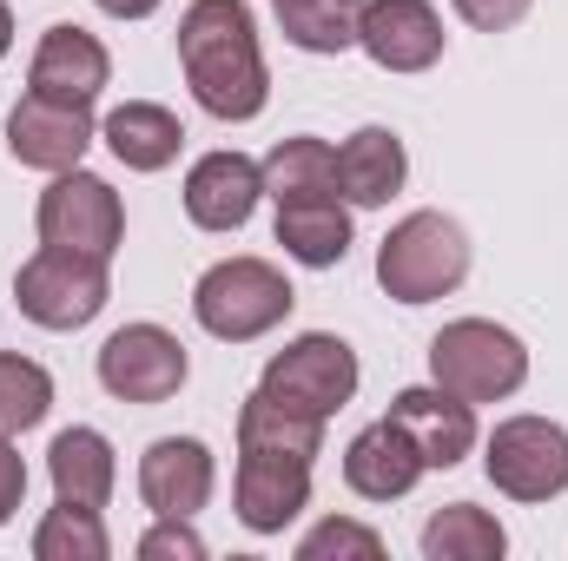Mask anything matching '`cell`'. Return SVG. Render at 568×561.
I'll list each match as a JSON object with an SVG mask.
<instances>
[{"label": "cell", "mask_w": 568, "mask_h": 561, "mask_svg": "<svg viewBox=\"0 0 568 561\" xmlns=\"http://www.w3.org/2000/svg\"><path fill=\"white\" fill-rule=\"evenodd\" d=\"M390 422L410 429V442L424 449L429 469H456L476 449V404H463L456 390H397L390 397Z\"/></svg>", "instance_id": "cell-17"}, {"label": "cell", "mask_w": 568, "mask_h": 561, "mask_svg": "<svg viewBox=\"0 0 568 561\" xmlns=\"http://www.w3.org/2000/svg\"><path fill=\"white\" fill-rule=\"evenodd\" d=\"M265 192L291 205V198H337V152L324 140H278L265 152Z\"/></svg>", "instance_id": "cell-23"}, {"label": "cell", "mask_w": 568, "mask_h": 561, "mask_svg": "<svg viewBox=\"0 0 568 561\" xmlns=\"http://www.w3.org/2000/svg\"><path fill=\"white\" fill-rule=\"evenodd\" d=\"M219 462L199 436H159L140 456V496L152 516H199L212 502Z\"/></svg>", "instance_id": "cell-14"}, {"label": "cell", "mask_w": 568, "mask_h": 561, "mask_svg": "<svg viewBox=\"0 0 568 561\" xmlns=\"http://www.w3.org/2000/svg\"><path fill=\"white\" fill-rule=\"evenodd\" d=\"M100 384L120 404H172L185 384V344L165 324H126L100 344Z\"/></svg>", "instance_id": "cell-9"}, {"label": "cell", "mask_w": 568, "mask_h": 561, "mask_svg": "<svg viewBox=\"0 0 568 561\" xmlns=\"http://www.w3.org/2000/svg\"><path fill=\"white\" fill-rule=\"evenodd\" d=\"M265 198V172L245 152H205L185 172V218L199 232H239Z\"/></svg>", "instance_id": "cell-13"}, {"label": "cell", "mask_w": 568, "mask_h": 561, "mask_svg": "<svg viewBox=\"0 0 568 561\" xmlns=\"http://www.w3.org/2000/svg\"><path fill=\"white\" fill-rule=\"evenodd\" d=\"M291 304H297L291 278L278 265H265V258H225V265H212L192 284V317L219 344H252V337L278 330L291 317Z\"/></svg>", "instance_id": "cell-4"}, {"label": "cell", "mask_w": 568, "mask_h": 561, "mask_svg": "<svg viewBox=\"0 0 568 561\" xmlns=\"http://www.w3.org/2000/svg\"><path fill=\"white\" fill-rule=\"evenodd\" d=\"M20 496H27V462H20V449H13V442L0 436V529L13 522Z\"/></svg>", "instance_id": "cell-31"}, {"label": "cell", "mask_w": 568, "mask_h": 561, "mask_svg": "<svg viewBox=\"0 0 568 561\" xmlns=\"http://www.w3.org/2000/svg\"><path fill=\"white\" fill-rule=\"evenodd\" d=\"M140 555L145 561H199L205 555V542H199V529H192V516H159V529L140 542Z\"/></svg>", "instance_id": "cell-29"}, {"label": "cell", "mask_w": 568, "mask_h": 561, "mask_svg": "<svg viewBox=\"0 0 568 561\" xmlns=\"http://www.w3.org/2000/svg\"><path fill=\"white\" fill-rule=\"evenodd\" d=\"M106 529H100V509H47V522L33 529V555L40 561H106Z\"/></svg>", "instance_id": "cell-27"}, {"label": "cell", "mask_w": 568, "mask_h": 561, "mask_svg": "<svg viewBox=\"0 0 568 561\" xmlns=\"http://www.w3.org/2000/svg\"><path fill=\"white\" fill-rule=\"evenodd\" d=\"M284 40L304 47V53H344L357 47V20H364V0H272Z\"/></svg>", "instance_id": "cell-25"}, {"label": "cell", "mask_w": 568, "mask_h": 561, "mask_svg": "<svg viewBox=\"0 0 568 561\" xmlns=\"http://www.w3.org/2000/svg\"><path fill=\"white\" fill-rule=\"evenodd\" d=\"M40 245H67V252H87V258H113L120 238H126V205L106 178L93 172H53V185L40 192Z\"/></svg>", "instance_id": "cell-7"}, {"label": "cell", "mask_w": 568, "mask_h": 561, "mask_svg": "<svg viewBox=\"0 0 568 561\" xmlns=\"http://www.w3.org/2000/svg\"><path fill=\"white\" fill-rule=\"evenodd\" d=\"M47 410H53V377L33 357L0 350V436H20V429L47 422Z\"/></svg>", "instance_id": "cell-26"}, {"label": "cell", "mask_w": 568, "mask_h": 561, "mask_svg": "<svg viewBox=\"0 0 568 561\" xmlns=\"http://www.w3.org/2000/svg\"><path fill=\"white\" fill-rule=\"evenodd\" d=\"M304 502H311V462L239 449V522L252 536H278L284 522H297Z\"/></svg>", "instance_id": "cell-16"}, {"label": "cell", "mask_w": 568, "mask_h": 561, "mask_svg": "<svg viewBox=\"0 0 568 561\" xmlns=\"http://www.w3.org/2000/svg\"><path fill=\"white\" fill-rule=\"evenodd\" d=\"M93 7H100V13H113V20H145L159 0H93Z\"/></svg>", "instance_id": "cell-32"}, {"label": "cell", "mask_w": 568, "mask_h": 561, "mask_svg": "<svg viewBox=\"0 0 568 561\" xmlns=\"http://www.w3.org/2000/svg\"><path fill=\"white\" fill-rule=\"evenodd\" d=\"M476 33H503V27H516L523 13H529V0H449Z\"/></svg>", "instance_id": "cell-30"}, {"label": "cell", "mask_w": 568, "mask_h": 561, "mask_svg": "<svg viewBox=\"0 0 568 561\" xmlns=\"http://www.w3.org/2000/svg\"><path fill=\"white\" fill-rule=\"evenodd\" d=\"M47 476H53V496L60 502L106 509L113 502V482H120V462H113V442L100 429H60L53 449H47Z\"/></svg>", "instance_id": "cell-18"}, {"label": "cell", "mask_w": 568, "mask_h": 561, "mask_svg": "<svg viewBox=\"0 0 568 561\" xmlns=\"http://www.w3.org/2000/svg\"><path fill=\"white\" fill-rule=\"evenodd\" d=\"M503 549H509L503 522H496L489 509H476V502H449V509H436L424 522V555L429 561H496Z\"/></svg>", "instance_id": "cell-24"}, {"label": "cell", "mask_w": 568, "mask_h": 561, "mask_svg": "<svg viewBox=\"0 0 568 561\" xmlns=\"http://www.w3.org/2000/svg\"><path fill=\"white\" fill-rule=\"evenodd\" d=\"M357 47L384 73H424V67L443 60V20H436L429 0H364Z\"/></svg>", "instance_id": "cell-11"}, {"label": "cell", "mask_w": 568, "mask_h": 561, "mask_svg": "<svg viewBox=\"0 0 568 561\" xmlns=\"http://www.w3.org/2000/svg\"><path fill=\"white\" fill-rule=\"evenodd\" d=\"M179 67H185L192 100L212 120H258L272 100L258 20L245 0H192L179 13Z\"/></svg>", "instance_id": "cell-1"}, {"label": "cell", "mask_w": 568, "mask_h": 561, "mask_svg": "<svg viewBox=\"0 0 568 561\" xmlns=\"http://www.w3.org/2000/svg\"><path fill=\"white\" fill-rule=\"evenodd\" d=\"M278 245L297 265L331 272L351 252V212L337 198H291V205H278Z\"/></svg>", "instance_id": "cell-21"}, {"label": "cell", "mask_w": 568, "mask_h": 561, "mask_svg": "<svg viewBox=\"0 0 568 561\" xmlns=\"http://www.w3.org/2000/svg\"><path fill=\"white\" fill-rule=\"evenodd\" d=\"M483 469L503 496L516 502H549L568 489V429L549 417H509L496 422L489 449H483Z\"/></svg>", "instance_id": "cell-8"}, {"label": "cell", "mask_w": 568, "mask_h": 561, "mask_svg": "<svg viewBox=\"0 0 568 561\" xmlns=\"http://www.w3.org/2000/svg\"><path fill=\"white\" fill-rule=\"evenodd\" d=\"M331 555H357V561H377L384 555V536L364 529V522H317L304 542H297V561H331Z\"/></svg>", "instance_id": "cell-28"}, {"label": "cell", "mask_w": 568, "mask_h": 561, "mask_svg": "<svg viewBox=\"0 0 568 561\" xmlns=\"http://www.w3.org/2000/svg\"><path fill=\"white\" fill-rule=\"evenodd\" d=\"M13 304L27 324L40 330H80L106 310V258L67 252V245H40L20 278H13Z\"/></svg>", "instance_id": "cell-6"}, {"label": "cell", "mask_w": 568, "mask_h": 561, "mask_svg": "<svg viewBox=\"0 0 568 561\" xmlns=\"http://www.w3.org/2000/svg\"><path fill=\"white\" fill-rule=\"evenodd\" d=\"M258 390H265L272 404H284V410H297V417L324 422L357 397V350H351L344 337H331V330L291 337L284 350H272Z\"/></svg>", "instance_id": "cell-5"}, {"label": "cell", "mask_w": 568, "mask_h": 561, "mask_svg": "<svg viewBox=\"0 0 568 561\" xmlns=\"http://www.w3.org/2000/svg\"><path fill=\"white\" fill-rule=\"evenodd\" d=\"M429 377L456 390L463 404H503L529 384V350L516 330L489 317H456L429 337Z\"/></svg>", "instance_id": "cell-2"}, {"label": "cell", "mask_w": 568, "mask_h": 561, "mask_svg": "<svg viewBox=\"0 0 568 561\" xmlns=\"http://www.w3.org/2000/svg\"><path fill=\"white\" fill-rule=\"evenodd\" d=\"M239 449H265V456L317 462V449H324V422L297 417V410L272 404L265 390H252V397H245V410H239Z\"/></svg>", "instance_id": "cell-22"}, {"label": "cell", "mask_w": 568, "mask_h": 561, "mask_svg": "<svg viewBox=\"0 0 568 561\" xmlns=\"http://www.w3.org/2000/svg\"><path fill=\"white\" fill-rule=\"evenodd\" d=\"M93 145V106H67L47 93H27L7 113V152L33 172H73L80 152Z\"/></svg>", "instance_id": "cell-10"}, {"label": "cell", "mask_w": 568, "mask_h": 561, "mask_svg": "<svg viewBox=\"0 0 568 561\" xmlns=\"http://www.w3.org/2000/svg\"><path fill=\"white\" fill-rule=\"evenodd\" d=\"M106 80H113V60H106V47H100L87 27L60 20V27H47V33H40L33 67H27V86H33V93L67 100V106H93Z\"/></svg>", "instance_id": "cell-12"}, {"label": "cell", "mask_w": 568, "mask_h": 561, "mask_svg": "<svg viewBox=\"0 0 568 561\" xmlns=\"http://www.w3.org/2000/svg\"><path fill=\"white\" fill-rule=\"evenodd\" d=\"M100 133H106L113 159H120L126 172H165V165L179 159V145H185L179 113H165V106H152V100H126V106H113Z\"/></svg>", "instance_id": "cell-20"}, {"label": "cell", "mask_w": 568, "mask_h": 561, "mask_svg": "<svg viewBox=\"0 0 568 561\" xmlns=\"http://www.w3.org/2000/svg\"><path fill=\"white\" fill-rule=\"evenodd\" d=\"M424 449L410 442V429L404 422H371V429H357L351 436V449H344V482L364 496V502H397V496H410L417 482H424Z\"/></svg>", "instance_id": "cell-15"}, {"label": "cell", "mask_w": 568, "mask_h": 561, "mask_svg": "<svg viewBox=\"0 0 568 561\" xmlns=\"http://www.w3.org/2000/svg\"><path fill=\"white\" fill-rule=\"evenodd\" d=\"M404 172H410V159L390 126H364L337 145V198H351V205H390L404 192Z\"/></svg>", "instance_id": "cell-19"}, {"label": "cell", "mask_w": 568, "mask_h": 561, "mask_svg": "<svg viewBox=\"0 0 568 561\" xmlns=\"http://www.w3.org/2000/svg\"><path fill=\"white\" fill-rule=\"evenodd\" d=\"M469 278V232L443 212H410L384 232L377 245V284L397 304H429L449 297L456 284Z\"/></svg>", "instance_id": "cell-3"}, {"label": "cell", "mask_w": 568, "mask_h": 561, "mask_svg": "<svg viewBox=\"0 0 568 561\" xmlns=\"http://www.w3.org/2000/svg\"><path fill=\"white\" fill-rule=\"evenodd\" d=\"M13 47V13H7V0H0V53Z\"/></svg>", "instance_id": "cell-33"}]
</instances>
